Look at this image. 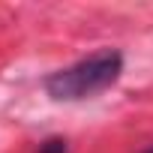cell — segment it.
<instances>
[{"mask_svg": "<svg viewBox=\"0 0 153 153\" xmlns=\"http://www.w3.org/2000/svg\"><path fill=\"white\" fill-rule=\"evenodd\" d=\"M123 72V54L117 48H102L66 69H57L45 78V93L54 102H81L108 90Z\"/></svg>", "mask_w": 153, "mask_h": 153, "instance_id": "1", "label": "cell"}, {"mask_svg": "<svg viewBox=\"0 0 153 153\" xmlns=\"http://www.w3.org/2000/svg\"><path fill=\"white\" fill-rule=\"evenodd\" d=\"M36 153H69V144H66V138H45Z\"/></svg>", "mask_w": 153, "mask_h": 153, "instance_id": "2", "label": "cell"}, {"mask_svg": "<svg viewBox=\"0 0 153 153\" xmlns=\"http://www.w3.org/2000/svg\"><path fill=\"white\" fill-rule=\"evenodd\" d=\"M144 153H153V147H150V150H144Z\"/></svg>", "mask_w": 153, "mask_h": 153, "instance_id": "3", "label": "cell"}]
</instances>
